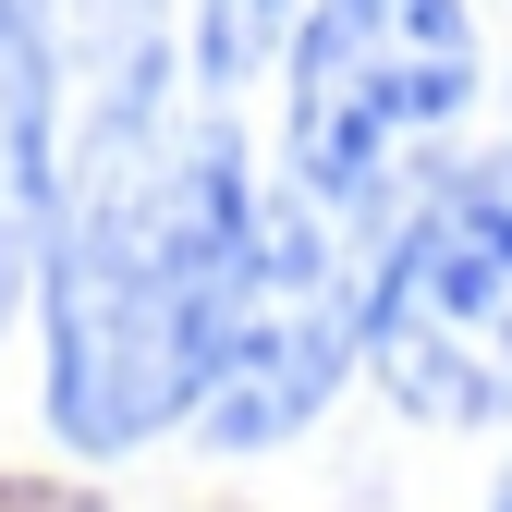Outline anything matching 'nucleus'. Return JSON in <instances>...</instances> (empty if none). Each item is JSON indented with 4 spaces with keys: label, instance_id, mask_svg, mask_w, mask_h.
Segmentation results:
<instances>
[{
    "label": "nucleus",
    "instance_id": "obj_1",
    "mask_svg": "<svg viewBox=\"0 0 512 512\" xmlns=\"http://www.w3.org/2000/svg\"><path fill=\"white\" fill-rule=\"evenodd\" d=\"M244 196L256 171L220 110H147L61 159L37 281H49V427L74 452L110 464L183 415Z\"/></svg>",
    "mask_w": 512,
    "mask_h": 512
},
{
    "label": "nucleus",
    "instance_id": "obj_2",
    "mask_svg": "<svg viewBox=\"0 0 512 512\" xmlns=\"http://www.w3.org/2000/svg\"><path fill=\"white\" fill-rule=\"evenodd\" d=\"M281 49H293V98H281L293 183L330 196L342 220L391 232L476 110L464 0H305Z\"/></svg>",
    "mask_w": 512,
    "mask_h": 512
},
{
    "label": "nucleus",
    "instance_id": "obj_3",
    "mask_svg": "<svg viewBox=\"0 0 512 512\" xmlns=\"http://www.w3.org/2000/svg\"><path fill=\"white\" fill-rule=\"evenodd\" d=\"M366 269V220H342L330 196L305 183L244 196V232L196 330V391H183L208 452H269L342 391V366L366 354Z\"/></svg>",
    "mask_w": 512,
    "mask_h": 512
},
{
    "label": "nucleus",
    "instance_id": "obj_4",
    "mask_svg": "<svg viewBox=\"0 0 512 512\" xmlns=\"http://www.w3.org/2000/svg\"><path fill=\"white\" fill-rule=\"evenodd\" d=\"M366 366L427 427L512 415V147L439 159L366 269Z\"/></svg>",
    "mask_w": 512,
    "mask_h": 512
},
{
    "label": "nucleus",
    "instance_id": "obj_5",
    "mask_svg": "<svg viewBox=\"0 0 512 512\" xmlns=\"http://www.w3.org/2000/svg\"><path fill=\"white\" fill-rule=\"evenodd\" d=\"M49 208H61V98H49L37 13L0 0V317H13V293L37 281Z\"/></svg>",
    "mask_w": 512,
    "mask_h": 512
},
{
    "label": "nucleus",
    "instance_id": "obj_6",
    "mask_svg": "<svg viewBox=\"0 0 512 512\" xmlns=\"http://www.w3.org/2000/svg\"><path fill=\"white\" fill-rule=\"evenodd\" d=\"M293 13H305V0H196V74H208V98L244 86L256 61L293 37Z\"/></svg>",
    "mask_w": 512,
    "mask_h": 512
},
{
    "label": "nucleus",
    "instance_id": "obj_7",
    "mask_svg": "<svg viewBox=\"0 0 512 512\" xmlns=\"http://www.w3.org/2000/svg\"><path fill=\"white\" fill-rule=\"evenodd\" d=\"M488 512H512V464H500V500H488Z\"/></svg>",
    "mask_w": 512,
    "mask_h": 512
}]
</instances>
